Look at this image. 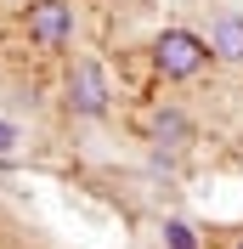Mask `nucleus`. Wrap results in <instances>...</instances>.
Masks as SVG:
<instances>
[{
  "instance_id": "1",
  "label": "nucleus",
  "mask_w": 243,
  "mask_h": 249,
  "mask_svg": "<svg viewBox=\"0 0 243 249\" xmlns=\"http://www.w3.org/2000/svg\"><path fill=\"white\" fill-rule=\"evenodd\" d=\"M209 34H192V29H164L153 40V68L164 79H198L204 62H209Z\"/></svg>"
},
{
  "instance_id": "8",
  "label": "nucleus",
  "mask_w": 243,
  "mask_h": 249,
  "mask_svg": "<svg viewBox=\"0 0 243 249\" xmlns=\"http://www.w3.org/2000/svg\"><path fill=\"white\" fill-rule=\"evenodd\" d=\"M238 249H243V244H238Z\"/></svg>"
},
{
  "instance_id": "5",
  "label": "nucleus",
  "mask_w": 243,
  "mask_h": 249,
  "mask_svg": "<svg viewBox=\"0 0 243 249\" xmlns=\"http://www.w3.org/2000/svg\"><path fill=\"white\" fill-rule=\"evenodd\" d=\"M209 51L221 62H243V12H221L209 23Z\"/></svg>"
},
{
  "instance_id": "7",
  "label": "nucleus",
  "mask_w": 243,
  "mask_h": 249,
  "mask_svg": "<svg viewBox=\"0 0 243 249\" xmlns=\"http://www.w3.org/2000/svg\"><path fill=\"white\" fill-rule=\"evenodd\" d=\"M12 147H17V124L0 119V153H12Z\"/></svg>"
},
{
  "instance_id": "6",
  "label": "nucleus",
  "mask_w": 243,
  "mask_h": 249,
  "mask_svg": "<svg viewBox=\"0 0 243 249\" xmlns=\"http://www.w3.org/2000/svg\"><path fill=\"white\" fill-rule=\"evenodd\" d=\"M164 249H198V232L187 221H164Z\"/></svg>"
},
{
  "instance_id": "3",
  "label": "nucleus",
  "mask_w": 243,
  "mask_h": 249,
  "mask_svg": "<svg viewBox=\"0 0 243 249\" xmlns=\"http://www.w3.org/2000/svg\"><path fill=\"white\" fill-rule=\"evenodd\" d=\"M107 74H102V62H91V57H79L74 68H68V113H79V119H102L107 113Z\"/></svg>"
},
{
  "instance_id": "2",
  "label": "nucleus",
  "mask_w": 243,
  "mask_h": 249,
  "mask_svg": "<svg viewBox=\"0 0 243 249\" xmlns=\"http://www.w3.org/2000/svg\"><path fill=\"white\" fill-rule=\"evenodd\" d=\"M23 29H29V40L40 51H62L74 40V6H68V0H29Z\"/></svg>"
},
{
  "instance_id": "4",
  "label": "nucleus",
  "mask_w": 243,
  "mask_h": 249,
  "mask_svg": "<svg viewBox=\"0 0 243 249\" xmlns=\"http://www.w3.org/2000/svg\"><path fill=\"white\" fill-rule=\"evenodd\" d=\"M192 142H198V124H192L187 108H158L153 113V147L158 153H187Z\"/></svg>"
}]
</instances>
